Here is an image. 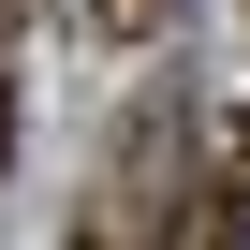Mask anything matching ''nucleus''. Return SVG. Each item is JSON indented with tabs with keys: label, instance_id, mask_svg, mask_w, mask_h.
Here are the masks:
<instances>
[{
	"label": "nucleus",
	"instance_id": "obj_1",
	"mask_svg": "<svg viewBox=\"0 0 250 250\" xmlns=\"http://www.w3.org/2000/svg\"><path fill=\"white\" fill-rule=\"evenodd\" d=\"M206 191H221V206L250 221V103H235V118H221V133H206Z\"/></svg>",
	"mask_w": 250,
	"mask_h": 250
},
{
	"label": "nucleus",
	"instance_id": "obj_2",
	"mask_svg": "<svg viewBox=\"0 0 250 250\" xmlns=\"http://www.w3.org/2000/svg\"><path fill=\"white\" fill-rule=\"evenodd\" d=\"M177 0H88V44H162Z\"/></svg>",
	"mask_w": 250,
	"mask_h": 250
}]
</instances>
